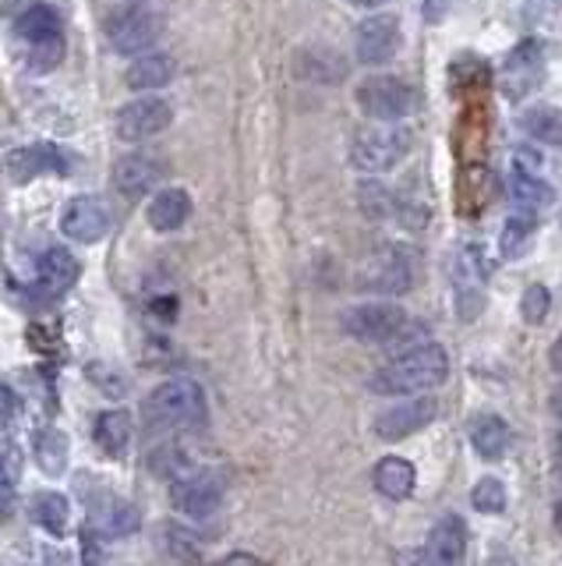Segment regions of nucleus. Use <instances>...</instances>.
<instances>
[{"mask_svg": "<svg viewBox=\"0 0 562 566\" xmlns=\"http://www.w3.org/2000/svg\"><path fill=\"white\" fill-rule=\"evenodd\" d=\"M449 376V354L438 344H417L403 350L400 358L385 361L372 376V394L379 397H414L443 386Z\"/></svg>", "mask_w": 562, "mask_h": 566, "instance_id": "nucleus-1", "label": "nucleus"}, {"mask_svg": "<svg viewBox=\"0 0 562 566\" xmlns=\"http://www.w3.org/2000/svg\"><path fill=\"white\" fill-rule=\"evenodd\" d=\"M205 389L195 379H167L142 403L146 424L156 432L195 429L205 421Z\"/></svg>", "mask_w": 562, "mask_h": 566, "instance_id": "nucleus-2", "label": "nucleus"}, {"mask_svg": "<svg viewBox=\"0 0 562 566\" xmlns=\"http://www.w3.org/2000/svg\"><path fill=\"white\" fill-rule=\"evenodd\" d=\"M414 146V135L407 124H364V128L354 135V146H350V159L354 167L364 174H385L400 167V159L411 153Z\"/></svg>", "mask_w": 562, "mask_h": 566, "instance_id": "nucleus-3", "label": "nucleus"}, {"mask_svg": "<svg viewBox=\"0 0 562 566\" xmlns=\"http://www.w3.org/2000/svg\"><path fill=\"white\" fill-rule=\"evenodd\" d=\"M417 280V252L407 244H385L358 270V291L396 297L407 294Z\"/></svg>", "mask_w": 562, "mask_h": 566, "instance_id": "nucleus-4", "label": "nucleus"}, {"mask_svg": "<svg viewBox=\"0 0 562 566\" xmlns=\"http://www.w3.org/2000/svg\"><path fill=\"white\" fill-rule=\"evenodd\" d=\"M361 114L379 124H400L417 111V93L396 75H368L354 93Z\"/></svg>", "mask_w": 562, "mask_h": 566, "instance_id": "nucleus-5", "label": "nucleus"}, {"mask_svg": "<svg viewBox=\"0 0 562 566\" xmlns=\"http://www.w3.org/2000/svg\"><path fill=\"white\" fill-rule=\"evenodd\" d=\"M163 25L167 22H163L160 11L138 4V8H125V11L107 14V22H103V32H107L110 50L125 53V57H142L149 46L160 43Z\"/></svg>", "mask_w": 562, "mask_h": 566, "instance_id": "nucleus-6", "label": "nucleus"}, {"mask_svg": "<svg viewBox=\"0 0 562 566\" xmlns=\"http://www.w3.org/2000/svg\"><path fill=\"white\" fill-rule=\"evenodd\" d=\"M407 312L393 301H364V305L347 308L340 326L347 336H354L361 344H390L396 336L407 329Z\"/></svg>", "mask_w": 562, "mask_h": 566, "instance_id": "nucleus-7", "label": "nucleus"}, {"mask_svg": "<svg viewBox=\"0 0 562 566\" xmlns=\"http://www.w3.org/2000/svg\"><path fill=\"white\" fill-rule=\"evenodd\" d=\"M173 124V106L160 96H138L114 114V132L125 142H146Z\"/></svg>", "mask_w": 562, "mask_h": 566, "instance_id": "nucleus-8", "label": "nucleus"}, {"mask_svg": "<svg viewBox=\"0 0 562 566\" xmlns=\"http://www.w3.org/2000/svg\"><path fill=\"white\" fill-rule=\"evenodd\" d=\"M170 503L178 506L184 517L205 521L223 506V478L216 471H191L178 482H170Z\"/></svg>", "mask_w": 562, "mask_h": 566, "instance_id": "nucleus-9", "label": "nucleus"}, {"mask_svg": "<svg viewBox=\"0 0 562 566\" xmlns=\"http://www.w3.org/2000/svg\"><path fill=\"white\" fill-rule=\"evenodd\" d=\"M110 227H114V212L103 195H78L61 212V234H67L78 244L103 241L110 234Z\"/></svg>", "mask_w": 562, "mask_h": 566, "instance_id": "nucleus-10", "label": "nucleus"}, {"mask_svg": "<svg viewBox=\"0 0 562 566\" xmlns=\"http://www.w3.org/2000/svg\"><path fill=\"white\" fill-rule=\"evenodd\" d=\"M544 75V53L538 46V40H523L513 53L506 57L502 71H499V88L506 99L520 103L523 96H531L538 82Z\"/></svg>", "mask_w": 562, "mask_h": 566, "instance_id": "nucleus-11", "label": "nucleus"}, {"mask_svg": "<svg viewBox=\"0 0 562 566\" xmlns=\"http://www.w3.org/2000/svg\"><path fill=\"white\" fill-rule=\"evenodd\" d=\"M67 170H72V159L54 142H29V146L11 149L8 156V174L14 185H29L43 174H67Z\"/></svg>", "mask_w": 562, "mask_h": 566, "instance_id": "nucleus-12", "label": "nucleus"}, {"mask_svg": "<svg viewBox=\"0 0 562 566\" xmlns=\"http://www.w3.org/2000/svg\"><path fill=\"white\" fill-rule=\"evenodd\" d=\"M354 50H358V61L368 67L390 64L400 50V18L396 14L364 18V22L358 25V35H354Z\"/></svg>", "mask_w": 562, "mask_h": 566, "instance_id": "nucleus-13", "label": "nucleus"}, {"mask_svg": "<svg viewBox=\"0 0 562 566\" xmlns=\"http://www.w3.org/2000/svg\"><path fill=\"white\" fill-rule=\"evenodd\" d=\"M435 418V400H403V403H393L385 407V411L375 415L372 421V432L382 439V442H400L414 432H421L425 424H432Z\"/></svg>", "mask_w": 562, "mask_h": 566, "instance_id": "nucleus-14", "label": "nucleus"}, {"mask_svg": "<svg viewBox=\"0 0 562 566\" xmlns=\"http://www.w3.org/2000/svg\"><path fill=\"white\" fill-rule=\"evenodd\" d=\"M163 181V164L149 153H131L117 159L114 167V188L125 199H146V195Z\"/></svg>", "mask_w": 562, "mask_h": 566, "instance_id": "nucleus-15", "label": "nucleus"}, {"mask_svg": "<svg viewBox=\"0 0 562 566\" xmlns=\"http://www.w3.org/2000/svg\"><path fill=\"white\" fill-rule=\"evenodd\" d=\"M467 556V527L460 517H443L428 535L421 566H464Z\"/></svg>", "mask_w": 562, "mask_h": 566, "instance_id": "nucleus-16", "label": "nucleus"}, {"mask_svg": "<svg viewBox=\"0 0 562 566\" xmlns=\"http://www.w3.org/2000/svg\"><path fill=\"white\" fill-rule=\"evenodd\" d=\"M78 273H82V265L67 248H46L36 262V291L46 297H57L75 287Z\"/></svg>", "mask_w": 562, "mask_h": 566, "instance_id": "nucleus-17", "label": "nucleus"}, {"mask_svg": "<svg viewBox=\"0 0 562 566\" xmlns=\"http://www.w3.org/2000/svg\"><path fill=\"white\" fill-rule=\"evenodd\" d=\"M191 217V195L184 188H163L156 191L149 206H146V220L152 230H160V234H173V230H181Z\"/></svg>", "mask_w": 562, "mask_h": 566, "instance_id": "nucleus-18", "label": "nucleus"}, {"mask_svg": "<svg viewBox=\"0 0 562 566\" xmlns=\"http://www.w3.org/2000/svg\"><path fill=\"white\" fill-rule=\"evenodd\" d=\"M509 199H513V206H520V212H541V209H549L555 206V188L544 181V177H538L534 170H527V167H513L509 170Z\"/></svg>", "mask_w": 562, "mask_h": 566, "instance_id": "nucleus-19", "label": "nucleus"}, {"mask_svg": "<svg viewBox=\"0 0 562 566\" xmlns=\"http://www.w3.org/2000/svg\"><path fill=\"white\" fill-rule=\"evenodd\" d=\"M297 75L315 85H337L347 78V61H343V53L319 43L297 53Z\"/></svg>", "mask_w": 562, "mask_h": 566, "instance_id": "nucleus-20", "label": "nucleus"}, {"mask_svg": "<svg viewBox=\"0 0 562 566\" xmlns=\"http://www.w3.org/2000/svg\"><path fill=\"white\" fill-rule=\"evenodd\" d=\"M372 482H375L379 495L400 503V500H411V492L417 485V471L411 460H403V457H382L372 471Z\"/></svg>", "mask_w": 562, "mask_h": 566, "instance_id": "nucleus-21", "label": "nucleus"}, {"mask_svg": "<svg viewBox=\"0 0 562 566\" xmlns=\"http://www.w3.org/2000/svg\"><path fill=\"white\" fill-rule=\"evenodd\" d=\"M173 71H178V64H173L170 53H142V57L128 64L125 82L135 93H152V88H163L173 82Z\"/></svg>", "mask_w": 562, "mask_h": 566, "instance_id": "nucleus-22", "label": "nucleus"}, {"mask_svg": "<svg viewBox=\"0 0 562 566\" xmlns=\"http://www.w3.org/2000/svg\"><path fill=\"white\" fill-rule=\"evenodd\" d=\"M509 442H513V432L499 415H478L470 421V447L481 460H502Z\"/></svg>", "mask_w": 562, "mask_h": 566, "instance_id": "nucleus-23", "label": "nucleus"}, {"mask_svg": "<svg viewBox=\"0 0 562 566\" xmlns=\"http://www.w3.org/2000/svg\"><path fill=\"white\" fill-rule=\"evenodd\" d=\"M131 432H135V421L128 411H103L93 424V439L96 447L107 453V457H125L131 447Z\"/></svg>", "mask_w": 562, "mask_h": 566, "instance_id": "nucleus-24", "label": "nucleus"}, {"mask_svg": "<svg viewBox=\"0 0 562 566\" xmlns=\"http://www.w3.org/2000/svg\"><path fill=\"white\" fill-rule=\"evenodd\" d=\"M29 513H32V521H36L43 531H50V535H64L67 521H72V503H67L64 492L40 489V492H32Z\"/></svg>", "mask_w": 562, "mask_h": 566, "instance_id": "nucleus-25", "label": "nucleus"}, {"mask_svg": "<svg viewBox=\"0 0 562 566\" xmlns=\"http://www.w3.org/2000/svg\"><path fill=\"white\" fill-rule=\"evenodd\" d=\"M32 457L43 474L61 478L67 471V457H72V447H67V436L61 429H43L32 439Z\"/></svg>", "mask_w": 562, "mask_h": 566, "instance_id": "nucleus-26", "label": "nucleus"}, {"mask_svg": "<svg viewBox=\"0 0 562 566\" xmlns=\"http://www.w3.org/2000/svg\"><path fill=\"white\" fill-rule=\"evenodd\" d=\"M14 32H19V40H25V43H40V40H50V35H64L61 14L50 4H29L19 14V22H14Z\"/></svg>", "mask_w": 562, "mask_h": 566, "instance_id": "nucleus-27", "label": "nucleus"}, {"mask_svg": "<svg viewBox=\"0 0 562 566\" xmlns=\"http://www.w3.org/2000/svg\"><path fill=\"white\" fill-rule=\"evenodd\" d=\"M534 234H538V223H534L531 212H517V217H509L502 234H499L502 259H523L534 248Z\"/></svg>", "mask_w": 562, "mask_h": 566, "instance_id": "nucleus-28", "label": "nucleus"}, {"mask_svg": "<svg viewBox=\"0 0 562 566\" xmlns=\"http://www.w3.org/2000/svg\"><path fill=\"white\" fill-rule=\"evenodd\" d=\"M358 206L368 220H390L396 217V199L393 191L385 188L382 181H375V177H364V181L358 185Z\"/></svg>", "mask_w": 562, "mask_h": 566, "instance_id": "nucleus-29", "label": "nucleus"}, {"mask_svg": "<svg viewBox=\"0 0 562 566\" xmlns=\"http://www.w3.org/2000/svg\"><path fill=\"white\" fill-rule=\"evenodd\" d=\"M523 128L538 142H544V146H562V114L552 111V106H534V111H527Z\"/></svg>", "mask_w": 562, "mask_h": 566, "instance_id": "nucleus-30", "label": "nucleus"}, {"mask_svg": "<svg viewBox=\"0 0 562 566\" xmlns=\"http://www.w3.org/2000/svg\"><path fill=\"white\" fill-rule=\"evenodd\" d=\"M149 468H152V474L170 478V482H178V478H184V474L195 471V468H191L188 453L178 447V442H167V447L156 450V453L149 457Z\"/></svg>", "mask_w": 562, "mask_h": 566, "instance_id": "nucleus-31", "label": "nucleus"}, {"mask_svg": "<svg viewBox=\"0 0 562 566\" xmlns=\"http://www.w3.org/2000/svg\"><path fill=\"white\" fill-rule=\"evenodd\" d=\"M64 61V35H50V40L29 43V71L32 75H50Z\"/></svg>", "mask_w": 562, "mask_h": 566, "instance_id": "nucleus-32", "label": "nucleus"}, {"mask_svg": "<svg viewBox=\"0 0 562 566\" xmlns=\"http://www.w3.org/2000/svg\"><path fill=\"white\" fill-rule=\"evenodd\" d=\"M470 503L478 513H502L506 510V485L499 478H481L470 492Z\"/></svg>", "mask_w": 562, "mask_h": 566, "instance_id": "nucleus-33", "label": "nucleus"}, {"mask_svg": "<svg viewBox=\"0 0 562 566\" xmlns=\"http://www.w3.org/2000/svg\"><path fill=\"white\" fill-rule=\"evenodd\" d=\"M549 308H552V291L544 287V283H531V287H527L523 297H520V315L531 326H538V323L549 318Z\"/></svg>", "mask_w": 562, "mask_h": 566, "instance_id": "nucleus-34", "label": "nucleus"}, {"mask_svg": "<svg viewBox=\"0 0 562 566\" xmlns=\"http://www.w3.org/2000/svg\"><path fill=\"white\" fill-rule=\"evenodd\" d=\"M22 468H25V457H22V450L14 447L11 439H0V482L19 485Z\"/></svg>", "mask_w": 562, "mask_h": 566, "instance_id": "nucleus-35", "label": "nucleus"}, {"mask_svg": "<svg viewBox=\"0 0 562 566\" xmlns=\"http://www.w3.org/2000/svg\"><path fill=\"white\" fill-rule=\"evenodd\" d=\"M14 411H19V400H14L11 386L0 382V429H4V424H11V421H14Z\"/></svg>", "mask_w": 562, "mask_h": 566, "instance_id": "nucleus-36", "label": "nucleus"}, {"mask_svg": "<svg viewBox=\"0 0 562 566\" xmlns=\"http://www.w3.org/2000/svg\"><path fill=\"white\" fill-rule=\"evenodd\" d=\"M449 4H453V0H425V22H432V25L446 22Z\"/></svg>", "mask_w": 562, "mask_h": 566, "instance_id": "nucleus-37", "label": "nucleus"}, {"mask_svg": "<svg viewBox=\"0 0 562 566\" xmlns=\"http://www.w3.org/2000/svg\"><path fill=\"white\" fill-rule=\"evenodd\" d=\"M11 510H14V485L0 482V517H8Z\"/></svg>", "mask_w": 562, "mask_h": 566, "instance_id": "nucleus-38", "label": "nucleus"}, {"mask_svg": "<svg viewBox=\"0 0 562 566\" xmlns=\"http://www.w3.org/2000/svg\"><path fill=\"white\" fill-rule=\"evenodd\" d=\"M96 4L107 11V14H114V11H125V8H138V4H146V0H96Z\"/></svg>", "mask_w": 562, "mask_h": 566, "instance_id": "nucleus-39", "label": "nucleus"}, {"mask_svg": "<svg viewBox=\"0 0 562 566\" xmlns=\"http://www.w3.org/2000/svg\"><path fill=\"white\" fill-rule=\"evenodd\" d=\"M220 566H266V563L255 559V556H248V553H234V556H226Z\"/></svg>", "mask_w": 562, "mask_h": 566, "instance_id": "nucleus-40", "label": "nucleus"}, {"mask_svg": "<svg viewBox=\"0 0 562 566\" xmlns=\"http://www.w3.org/2000/svg\"><path fill=\"white\" fill-rule=\"evenodd\" d=\"M549 361H552L555 371H562V333H559V340H555L552 350H549Z\"/></svg>", "mask_w": 562, "mask_h": 566, "instance_id": "nucleus-41", "label": "nucleus"}, {"mask_svg": "<svg viewBox=\"0 0 562 566\" xmlns=\"http://www.w3.org/2000/svg\"><path fill=\"white\" fill-rule=\"evenodd\" d=\"M549 407H552V415H555V418H562V386H555V389H552Z\"/></svg>", "mask_w": 562, "mask_h": 566, "instance_id": "nucleus-42", "label": "nucleus"}, {"mask_svg": "<svg viewBox=\"0 0 562 566\" xmlns=\"http://www.w3.org/2000/svg\"><path fill=\"white\" fill-rule=\"evenodd\" d=\"M347 4H350V8H364V11H368V8H379V4H385V0H347Z\"/></svg>", "mask_w": 562, "mask_h": 566, "instance_id": "nucleus-43", "label": "nucleus"}, {"mask_svg": "<svg viewBox=\"0 0 562 566\" xmlns=\"http://www.w3.org/2000/svg\"><path fill=\"white\" fill-rule=\"evenodd\" d=\"M555 527L562 531V500H559V506H555Z\"/></svg>", "mask_w": 562, "mask_h": 566, "instance_id": "nucleus-44", "label": "nucleus"}, {"mask_svg": "<svg viewBox=\"0 0 562 566\" xmlns=\"http://www.w3.org/2000/svg\"><path fill=\"white\" fill-rule=\"evenodd\" d=\"M555 453H559V460H562V436L555 439Z\"/></svg>", "mask_w": 562, "mask_h": 566, "instance_id": "nucleus-45", "label": "nucleus"}]
</instances>
